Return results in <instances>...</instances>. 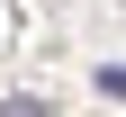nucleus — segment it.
<instances>
[{"mask_svg": "<svg viewBox=\"0 0 126 117\" xmlns=\"http://www.w3.org/2000/svg\"><path fill=\"white\" fill-rule=\"evenodd\" d=\"M0 117H54L45 99H0Z\"/></svg>", "mask_w": 126, "mask_h": 117, "instance_id": "obj_1", "label": "nucleus"}, {"mask_svg": "<svg viewBox=\"0 0 126 117\" xmlns=\"http://www.w3.org/2000/svg\"><path fill=\"white\" fill-rule=\"evenodd\" d=\"M99 90H108V99H126V63H108V72H99Z\"/></svg>", "mask_w": 126, "mask_h": 117, "instance_id": "obj_2", "label": "nucleus"}]
</instances>
